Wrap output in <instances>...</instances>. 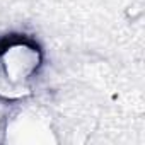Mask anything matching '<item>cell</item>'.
I'll use <instances>...</instances> for the list:
<instances>
[{
	"instance_id": "6da1fadb",
	"label": "cell",
	"mask_w": 145,
	"mask_h": 145,
	"mask_svg": "<svg viewBox=\"0 0 145 145\" xmlns=\"http://www.w3.org/2000/svg\"><path fill=\"white\" fill-rule=\"evenodd\" d=\"M46 63V51L34 34H0V103L17 104L34 94Z\"/></svg>"
}]
</instances>
